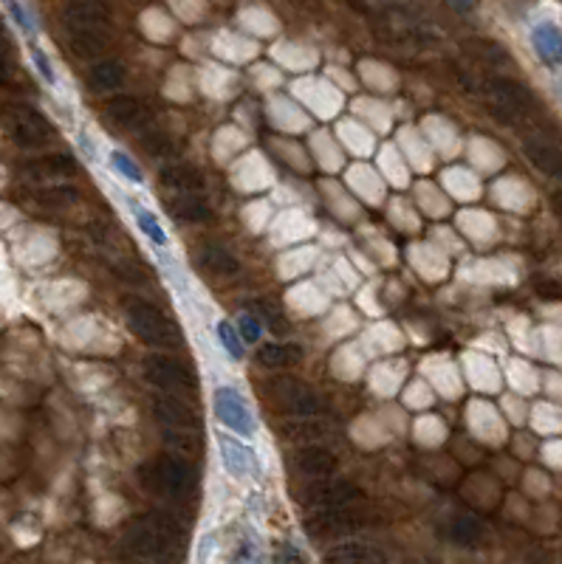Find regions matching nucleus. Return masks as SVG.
I'll return each mask as SVG.
<instances>
[{"instance_id": "f257e3e1", "label": "nucleus", "mask_w": 562, "mask_h": 564, "mask_svg": "<svg viewBox=\"0 0 562 564\" xmlns=\"http://www.w3.org/2000/svg\"><path fill=\"white\" fill-rule=\"evenodd\" d=\"M213 415H215V421L235 437L258 434V415L249 407L246 395L232 384H221L213 389Z\"/></svg>"}, {"instance_id": "f03ea898", "label": "nucleus", "mask_w": 562, "mask_h": 564, "mask_svg": "<svg viewBox=\"0 0 562 564\" xmlns=\"http://www.w3.org/2000/svg\"><path fill=\"white\" fill-rule=\"evenodd\" d=\"M295 99H300L308 111H314L320 119H331L342 111V94L325 79H303L295 85Z\"/></svg>"}, {"instance_id": "7ed1b4c3", "label": "nucleus", "mask_w": 562, "mask_h": 564, "mask_svg": "<svg viewBox=\"0 0 562 564\" xmlns=\"http://www.w3.org/2000/svg\"><path fill=\"white\" fill-rule=\"evenodd\" d=\"M218 454H221V466L226 469L229 477L235 479H246L252 477L258 463H255V454L249 449L240 437H232V434H218Z\"/></svg>"}, {"instance_id": "20e7f679", "label": "nucleus", "mask_w": 562, "mask_h": 564, "mask_svg": "<svg viewBox=\"0 0 562 564\" xmlns=\"http://www.w3.org/2000/svg\"><path fill=\"white\" fill-rule=\"evenodd\" d=\"M348 186L359 195V201H365L370 206L382 203L385 201V190H387L385 178L367 164H353L350 166V170H348Z\"/></svg>"}, {"instance_id": "39448f33", "label": "nucleus", "mask_w": 562, "mask_h": 564, "mask_svg": "<svg viewBox=\"0 0 562 564\" xmlns=\"http://www.w3.org/2000/svg\"><path fill=\"white\" fill-rule=\"evenodd\" d=\"M531 49H534L537 59L543 62V66H551V68L559 66L562 34H559V26L554 23V20H543V23H537L531 29Z\"/></svg>"}, {"instance_id": "423d86ee", "label": "nucleus", "mask_w": 562, "mask_h": 564, "mask_svg": "<svg viewBox=\"0 0 562 564\" xmlns=\"http://www.w3.org/2000/svg\"><path fill=\"white\" fill-rule=\"evenodd\" d=\"M314 228L317 226L311 223V218L303 209H288L277 220H272V240L277 237L275 246H288V243H297L308 235H314Z\"/></svg>"}, {"instance_id": "0eeeda50", "label": "nucleus", "mask_w": 562, "mask_h": 564, "mask_svg": "<svg viewBox=\"0 0 562 564\" xmlns=\"http://www.w3.org/2000/svg\"><path fill=\"white\" fill-rule=\"evenodd\" d=\"M464 375L467 379H475L472 387L484 389V392H497L503 384L501 370H497V364L489 356H484V353H467L464 356Z\"/></svg>"}, {"instance_id": "6e6552de", "label": "nucleus", "mask_w": 562, "mask_h": 564, "mask_svg": "<svg viewBox=\"0 0 562 564\" xmlns=\"http://www.w3.org/2000/svg\"><path fill=\"white\" fill-rule=\"evenodd\" d=\"M325 561L328 564H385V553L376 545H365V542H345V545L331 548Z\"/></svg>"}, {"instance_id": "1a4fd4ad", "label": "nucleus", "mask_w": 562, "mask_h": 564, "mask_svg": "<svg viewBox=\"0 0 562 564\" xmlns=\"http://www.w3.org/2000/svg\"><path fill=\"white\" fill-rule=\"evenodd\" d=\"M424 372L430 375V384H432V392L439 389L447 398H455L458 392H461V372L458 367L447 359H427L424 362Z\"/></svg>"}, {"instance_id": "9d476101", "label": "nucleus", "mask_w": 562, "mask_h": 564, "mask_svg": "<svg viewBox=\"0 0 562 564\" xmlns=\"http://www.w3.org/2000/svg\"><path fill=\"white\" fill-rule=\"evenodd\" d=\"M128 209H131V215H133V223L139 232L148 237L156 248H168L170 246V235H168V228L161 226V220L156 218V212H150L148 206H141L136 201H128Z\"/></svg>"}, {"instance_id": "9b49d317", "label": "nucleus", "mask_w": 562, "mask_h": 564, "mask_svg": "<svg viewBox=\"0 0 562 564\" xmlns=\"http://www.w3.org/2000/svg\"><path fill=\"white\" fill-rule=\"evenodd\" d=\"M373 144H376L373 141V133L362 121H357V119L340 121V148L342 150H350L353 156H370Z\"/></svg>"}, {"instance_id": "f8f14e48", "label": "nucleus", "mask_w": 562, "mask_h": 564, "mask_svg": "<svg viewBox=\"0 0 562 564\" xmlns=\"http://www.w3.org/2000/svg\"><path fill=\"white\" fill-rule=\"evenodd\" d=\"M379 164H382V178L385 184H393V186H407L410 184V164L404 161L402 150L393 148V144H387V148H382V156H379Z\"/></svg>"}, {"instance_id": "ddd939ff", "label": "nucleus", "mask_w": 562, "mask_h": 564, "mask_svg": "<svg viewBox=\"0 0 562 564\" xmlns=\"http://www.w3.org/2000/svg\"><path fill=\"white\" fill-rule=\"evenodd\" d=\"M365 350H370L373 356H387V347L390 350H399L402 347V336H399V330H395V325H376V327H370L365 333V339H362Z\"/></svg>"}, {"instance_id": "4468645a", "label": "nucleus", "mask_w": 562, "mask_h": 564, "mask_svg": "<svg viewBox=\"0 0 562 564\" xmlns=\"http://www.w3.org/2000/svg\"><path fill=\"white\" fill-rule=\"evenodd\" d=\"M444 184L449 186V195L458 198V201H464V203L481 195V181H477V175L469 173V170H447Z\"/></svg>"}, {"instance_id": "2eb2a0df", "label": "nucleus", "mask_w": 562, "mask_h": 564, "mask_svg": "<svg viewBox=\"0 0 562 564\" xmlns=\"http://www.w3.org/2000/svg\"><path fill=\"white\" fill-rule=\"evenodd\" d=\"M506 379L514 387V392H520V395H529V392H534L539 387L534 367L529 362H523V359H514V362L506 364Z\"/></svg>"}, {"instance_id": "dca6fc26", "label": "nucleus", "mask_w": 562, "mask_h": 564, "mask_svg": "<svg viewBox=\"0 0 562 564\" xmlns=\"http://www.w3.org/2000/svg\"><path fill=\"white\" fill-rule=\"evenodd\" d=\"M311 148L322 150V156H317V161H320L322 170H328V173H337L342 166V161H345L342 158V148L328 133H314V139H311Z\"/></svg>"}, {"instance_id": "f3484780", "label": "nucleus", "mask_w": 562, "mask_h": 564, "mask_svg": "<svg viewBox=\"0 0 562 564\" xmlns=\"http://www.w3.org/2000/svg\"><path fill=\"white\" fill-rule=\"evenodd\" d=\"M415 195H419V203L427 209V212L432 218H444L449 215V198L441 192V190H435V186L430 181H422V184H415Z\"/></svg>"}, {"instance_id": "a211bd4d", "label": "nucleus", "mask_w": 562, "mask_h": 564, "mask_svg": "<svg viewBox=\"0 0 562 564\" xmlns=\"http://www.w3.org/2000/svg\"><path fill=\"white\" fill-rule=\"evenodd\" d=\"M108 166L111 170L122 178V181H128L133 186H144V173H141V166L124 153V150H111L108 153Z\"/></svg>"}, {"instance_id": "6ab92c4d", "label": "nucleus", "mask_w": 562, "mask_h": 564, "mask_svg": "<svg viewBox=\"0 0 562 564\" xmlns=\"http://www.w3.org/2000/svg\"><path fill=\"white\" fill-rule=\"evenodd\" d=\"M215 339H218L221 350H223L232 362H240V359H243V339H240V333H238L235 325H229L226 319H221V322L215 325Z\"/></svg>"}, {"instance_id": "aec40b11", "label": "nucleus", "mask_w": 562, "mask_h": 564, "mask_svg": "<svg viewBox=\"0 0 562 564\" xmlns=\"http://www.w3.org/2000/svg\"><path fill=\"white\" fill-rule=\"evenodd\" d=\"M308 291H311V285H297V291H291L288 294V305H295L297 302V310L295 313H300V317H311V313H322V308H325V294H317L314 300L308 297Z\"/></svg>"}, {"instance_id": "412c9836", "label": "nucleus", "mask_w": 562, "mask_h": 564, "mask_svg": "<svg viewBox=\"0 0 562 564\" xmlns=\"http://www.w3.org/2000/svg\"><path fill=\"white\" fill-rule=\"evenodd\" d=\"M432 401H435L432 387H427L424 381H412V384H407V389H404V404H407V407H412V409H424V407H430Z\"/></svg>"}, {"instance_id": "4be33fe9", "label": "nucleus", "mask_w": 562, "mask_h": 564, "mask_svg": "<svg viewBox=\"0 0 562 564\" xmlns=\"http://www.w3.org/2000/svg\"><path fill=\"white\" fill-rule=\"evenodd\" d=\"M4 6H6V12H9V17L17 23V29L23 31V34H29V37H34L37 34V26H34V17L23 9V4H20V0H4Z\"/></svg>"}, {"instance_id": "5701e85b", "label": "nucleus", "mask_w": 562, "mask_h": 564, "mask_svg": "<svg viewBox=\"0 0 562 564\" xmlns=\"http://www.w3.org/2000/svg\"><path fill=\"white\" fill-rule=\"evenodd\" d=\"M32 59H34V68H37L40 76H43L46 85L57 88V71H54V66H51L49 54H46L43 49H40V46H32Z\"/></svg>"}, {"instance_id": "b1692460", "label": "nucleus", "mask_w": 562, "mask_h": 564, "mask_svg": "<svg viewBox=\"0 0 562 564\" xmlns=\"http://www.w3.org/2000/svg\"><path fill=\"white\" fill-rule=\"evenodd\" d=\"M235 327H238V333H240L243 345H258L260 336H263V325H260V319H255V317H240V322H238Z\"/></svg>"}, {"instance_id": "393cba45", "label": "nucleus", "mask_w": 562, "mask_h": 564, "mask_svg": "<svg viewBox=\"0 0 562 564\" xmlns=\"http://www.w3.org/2000/svg\"><path fill=\"white\" fill-rule=\"evenodd\" d=\"M447 4L455 6V9H461V12H469V9H475L477 0H447Z\"/></svg>"}]
</instances>
